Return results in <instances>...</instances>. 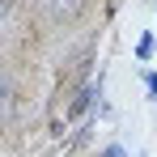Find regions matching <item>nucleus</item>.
<instances>
[{"label": "nucleus", "mask_w": 157, "mask_h": 157, "mask_svg": "<svg viewBox=\"0 0 157 157\" xmlns=\"http://www.w3.org/2000/svg\"><path fill=\"white\" fill-rule=\"evenodd\" d=\"M89 98H94V94H89V89H85V94H81L77 102H72V115H81V110H85V106H89Z\"/></svg>", "instance_id": "obj_1"}]
</instances>
